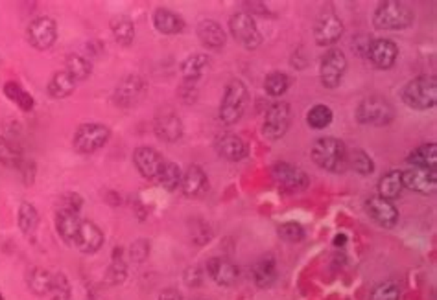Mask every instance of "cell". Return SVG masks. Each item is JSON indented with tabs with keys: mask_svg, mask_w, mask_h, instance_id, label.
I'll return each mask as SVG.
<instances>
[{
	"mask_svg": "<svg viewBox=\"0 0 437 300\" xmlns=\"http://www.w3.org/2000/svg\"><path fill=\"white\" fill-rule=\"evenodd\" d=\"M406 162L413 168H428V170H436L437 166V146L433 142H428V144H423V146L416 148L408 155Z\"/></svg>",
	"mask_w": 437,
	"mask_h": 300,
	"instance_id": "cell-27",
	"label": "cell"
},
{
	"mask_svg": "<svg viewBox=\"0 0 437 300\" xmlns=\"http://www.w3.org/2000/svg\"><path fill=\"white\" fill-rule=\"evenodd\" d=\"M76 88V81L72 80V76L66 71H59L50 78L49 81V96L54 100H63V98H69Z\"/></svg>",
	"mask_w": 437,
	"mask_h": 300,
	"instance_id": "cell-29",
	"label": "cell"
},
{
	"mask_svg": "<svg viewBox=\"0 0 437 300\" xmlns=\"http://www.w3.org/2000/svg\"><path fill=\"white\" fill-rule=\"evenodd\" d=\"M154 28L163 36H177L185 30V21L181 15H177L176 11L166 8H159L154 11Z\"/></svg>",
	"mask_w": 437,
	"mask_h": 300,
	"instance_id": "cell-25",
	"label": "cell"
},
{
	"mask_svg": "<svg viewBox=\"0 0 437 300\" xmlns=\"http://www.w3.org/2000/svg\"><path fill=\"white\" fill-rule=\"evenodd\" d=\"M211 238L212 232L209 223H205V221L201 219H196L194 225H192V239H194L196 245H205V243H209V239Z\"/></svg>",
	"mask_w": 437,
	"mask_h": 300,
	"instance_id": "cell-46",
	"label": "cell"
},
{
	"mask_svg": "<svg viewBox=\"0 0 437 300\" xmlns=\"http://www.w3.org/2000/svg\"><path fill=\"white\" fill-rule=\"evenodd\" d=\"M214 150H216L220 157L231 160V162H238V160L248 157L246 142L238 135H234V133H221V135H218L214 138Z\"/></svg>",
	"mask_w": 437,
	"mask_h": 300,
	"instance_id": "cell-20",
	"label": "cell"
},
{
	"mask_svg": "<svg viewBox=\"0 0 437 300\" xmlns=\"http://www.w3.org/2000/svg\"><path fill=\"white\" fill-rule=\"evenodd\" d=\"M111 31L113 37L122 46H129L135 41V24L129 17H116L111 21Z\"/></svg>",
	"mask_w": 437,
	"mask_h": 300,
	"instance_id": "cell-35",
	"label": "cell"
},
{
	"mask_svg": "<svg viewBox=\"0 0 437 300\" xmlns=\"http://www.w3.org/2000/svg\"><path fill=\"white\" fill-rule=\"evenodd\" d=\"M157 300H183V295L177 291V289L168 287V289H164V291L159 293V299Z\"/></svg>",
	"mask_w": 437,
	"mask_h": 300,
	"instance_id": "cell-49",
	"label": "cell"
},
{
	"mask_svg": "<svg viewBox=\"0 0 437 300\" xmlns=\"http://www.w3.org/2000/svg\"><path fill=\"white\" fill-rule=\"evenodd\" d=\"M345 239H347V238H345V236H336V238H334V245H343Z\"/></svg>",
	"mask_w": 437,
	"mask_h": 300,
	"instance_id": "cell-50",
	"label": "cell"
},
{
	"mask_svg": "<svg viewBox=\"0 0 437 300\" xmlns=\"http://www.w3.org/2000/svg\"><path fill=\"white\" fill-rule=\"evenodd\" d=\"M111 138V131L107 125L100 124V122H89V124H81L76 129L74 138H72V146L78 153L91 155L96 153L98 150H102Z\"/></svg>",
	"mask_w": 437,
	"mask_h": 300,
	"instance_id": "cell-6",
	"label": "cell"
},
{
	"mask_svg": "<svg viewBox=\"0 0 437 300\" xmlns=\"http://www.w3.org/2000/svg\"><path fill=\"white\" fill-rule=\"evenodd\" d=\"M0 300H4V296H2V295H0Z\"/></svg>",
	"mask_w": 437,
	"mask_h": 300,
	"instance_id": "cell-51",
	"label": "cell"
},
{
	"mask_svg": "<svg viewBox=\"0 0 437 300\" xmlns=\"http://www.w3.org/2000/svg\"><path fill=\"white\" fill-rule=\"evenodd\" d=\"M416 21V14L404 2L397 0H386L376 6L373 14V26L380 31H398L411 26Z\"/></svg>",
	"mask_w": 437,
	"mask_h": 300,
	"instance_id": "cell-2",
	"label": "cell"
},
{
	"mask_svg": "<svg viewBox=\"0 0 437 300\" xmlns=\"http://www.w3.org/2000/svg\"><path fill=\"white\" fill-rule=\"evenodd\" d=\"M343 22L334 11H325L321 17L316 21L313 26V39L318 46H332L343 36Z\"/></svg>",
	"mask_w": 437,
	"mask_h": 300,
	"instance_id": "cell-13",
	"label": "cell"
},
{
	"mask_svg": "<svg viewBox=\"0 0 437 300\" xmlns=\"http://www.w3.org/2000/svg\"><path fill=\"white\" fill-rule=\"evenodd\" d=\"M179 188H181L186 197H201L209 190V177L205 170L198 166V164L189 166V170L183 172L181 186Z\"/></svg>",
	"mask_w": 437,
	"mask_h": 300,
	"instance_id": "cell-24",
	"label": "cell"
},
{
	"mask_svg": "<svg viewBox=\"0 0 437 300\" xmlns=\"http://www.w3.org/2000/svg\"><path fill=\"white\" fill-rule=\"evenodd\" d=\"M154 133L159 140L168 142V144H174V142L181 140L183 137L181 118H179L174 110L159 113L154 120Z\"/></svg>",
	"mask_w": 437,
	"mask_h": 300,
	"instance_id": "cell-18",
	"label": "cell"
},
{
	"mask_svg": "<svg viewBox=\"0 0 437 300\" xmlns=\"http://www.w3.org/2000/svg\"><path fill=\"white\" fill-rule=\"evenodd\" d=\"M185 282L190 287H199L204 282V271H199L198 267H189L185 271Z\"/></svg>",
	"mask_w": 437,
	"mask_h": 300,
	"instance_id": "cell-48",
	"label": "cell"
},
{
	"mask_svg": "<svg viewBox=\"0 0 437 300\" xmlns=\"http://www.w3.org/2000/svg\"><path fill=\"white\" fill-rule=\"evenodd\" d=\"M104 242H106V236H104L102 229L89 219H81L80 229H78V234L74 238L76 249L84 254H94L102 249Z\"/></svg>",
	"mask_w": 437,
	"mask_h": 300,
	"instance_id": "cell-16",
	"label": "cell"
},
{
	"mask_svg": "<svg viewBox=\"0 0 437 300\" xmlns=\"http://www.w3.org/2000/svg\"><path fill=\"white\" fill-rule=\"evenodd\" d=\"M251 276L258 287H270L271 284L275 282V279H277V264H275V258L266 257L261 258L258 262H255V265L251 267Z\"/></svg>",
	"mask_w": 437,
	"mask_h": 300,
	"instance_id": "cell-28",
	"label": "cell"
},
{
	"mask_svg": "<svg viewBox=\"0 0 437 300\" xmlns=\"http://www.w3.org/2000/svg\"><path fill=\"white\" fill-rule=\"evenodd\" d=\"M146 94H148V83L144 78L139 74H129L122 78L115 87L113 102L122 109H131L144 100Z\"/></svg>",
	"mask_w": 437,
	"mask_h": 300,
	"instance_id": "cell-8",
	"label": "cell"
},
{
	"mask_svg": "<svg viewBox=\"0 0 437 300\" xmlns=\"http://www.w3.org/2000/svg\"><path fill=\"white\" fill-rule=\"evenodd\" d=\"M356 122L362 125L384 128L395 120V107L380 96L363 98L356 107Z\"/></svg>",
	"mask_w": 437,
	"mask_h": 300,
	"instance_id": "cell-5",
	"label": "cell"
},
{
	"mask_svg": "<svg viewBox=\"0 0 437 300\" xmlns=\"http://www.w3.org/2000/svg\"><path fill=\"white\" fill-rule=\"evenodd\" d=\"M207 274L212 279V282H216L218 286L229 287L238 280V267L227 258L214 257L205 265Z\"/></svg>",
	"mask_w": 437,
	"mask_h": 300,
	"instance_id": "cell-22",
	"label": "cell"
},
{
	"mask_svg": "<svg viewBox=\"0 0 437 300\" xmlns=\"http://www.w3.org/2000/svg\"><path fill=\"white\" fill-rule=\"evenodd\" d=\"M148 254H150V242L148 239H137L129 245L128 257L135 264H142L148 258Z\"/></svg>",
	"mask_w": 437,
	"mask_h": 300,
	"instance_id": "cell-45",
	"label": "cell"
},
{
	"mask_svg": "<svg viewBox=\"0 0 437 300\" xmlns=\"http://www.w3.org/2000/svg\"><path fill=\"white\" fill-rule=\"evenodd\" d=\"M122 249H115L113 251V260H111L109 267H107L106 273V282L109 286H119L126 280V274H128V265H126L124 257H122Z\"/></svg>",
	"mask_w": 437,
	"mask_h": 300,
	"instance_id": "cell-36",
	"label": "cell"
},
{
	"mask_svg": "<svg viewBox=\"0 0 437 300\" xmlns=\"http://www.w3.org/2000/svg\"><path fill=\"white\" fill-rule=\"evenodd\" d=\"M196 33H198L199 43L209 50H221L227 43V36L223 28H221V24H218V22L212 21V19L199 21L198 26H196Z\"/></svg>",
	"mask_w": 437,
	"mask_h": 300,
	"instance_id": "cell-23",
	"label": "cell"
},
{
	"mask_svg": "<svg viewBox=\"0 0 437 300\" xmlns=\"http://www.w3.org/2000/svg\"><path fill=\"white\" fill-rule=\"evenodd\" d=\"M80 223V210L59 205V208L56 210V230H58V234L61 236L63 242L74 245V238L78 234Z\"/></svg>",
	"mask_w": 437,
	"mask_h": 300,
	"instance_id": "cell-21",
	"label": "cell"
},
{
	"mask_svg": "<svg viewBox=\"0 0 437 300\" xmlns=\"http://www.w3.org/2000/svg\"><path fill=\"white\" fill-rule=\"evenodd\" d=\"M209 63H211V59L207 58V53H192V56H189V58L181 63L183 81L198 83V81L201 80V76H204L205 71L209 68Z\"/></svg>",
	"mask_w": 437,
	"mask_h": 300,
	"instance_id": "cell-26",
	"label": "cell"
},
{
	"mask_svg": "<svg viewBox=\"0 0 437 300\" xmlns=\"http://www.w3.org/2000/svg\"><path fill=\"white\" fill-rule=\"evenodd\" d=\"M4 93L6 96H8L19 109L24 110V113H30V110H34V107H36V100L31 98V94H28L26 90L19 83H15V81H8V83L4 85Z\"/></svg>",
	"mask_w": 437,
	"mask_h": 300,
	"instance_id": "cell-37",
	"label": "cell"
},
{
	"mask_svg": "<svg viewBox=\"0 0 437 300\" xmlns=\"http://www.w3.org/2000/svg\"><path fill=\"white\" fill-rule=\"evenodd\" d=\"M313 164L328 173H343L347 170V148L336 137H323L310 150Z\"/></svg>",
	"mask_w": 437,
	"mask_h": 300,
	"instance_id": "cell-1",
	"label": "cell"
},
{
	"mask_svg": "<svg viewBox=\"0 0 437 300\" xmlns=\"http://www.w3.org/2000/svg\"><path fill=\"white\" fill-rule=\"evenodd\" d=\"M404 105L413 110L433 109L437 103V81L433 76H417L401 90Z\"/></svg>",
	"mask_w": 437,
	"mask_h": 300,
	"instance_id": "cell-4",
	"label": "cell"
},
{
	"mask_svg": "<svg viewBox=\"0 0 437 300\" xmlns=\"http://www.w3.org/2000/svg\"><path fill=\"white\" fill-rule=\"evenodd\" d=\"M21 159V153L6 138L0 137V162L8 164V166H17Z\"/></svg>",
	"mask_w": 437,
	"mask_h": 300,
	"instance_id": "cell-44",
	"label": "cell"
},
{
	"mask_svg": "<svg viewBox=\"0 0 437 300\" xmlns=\"http://www.w3.org/2000/svg\"><path fill=\"white\" fill-rule=\"evenodd\" d=\"M366 212L369 214L375 223H378L384 229H393L398 223V210L393 205V201L380 197V195H373L366 201Z\"/></svg>",
	"mask_w": 437,
	"mask_h": 300,
	"instance_id": "cell-15",
	"label": "cell"
},
{
	"mask_svg": "<svg viewBox=\"0 0 437 300\" xmlns=\"http://www.w3.org/2000/svg\"><path fill=\"white\" fill-rule=\"evenodd\" d=\"M345 71H347V56L341 50L331 48L323 53L321 63H319V80L323 87H340Z\"/></svg>",
	"mask_w": 437,
	"mask_h": 300,
	"instance_id": "cell-10",
	"label": "cell"
},
{
	"mask_svg": "<svg viewBox=\"0 0 437 300\" xmlns=\"http://www.w3.org/2000/svg\"><path fill=\"white\" fill-rule=\"evenodd\" d=\"M249 103V90L242 80L233 78L229 83L226 85L223 96L220 102V120L221 124L233 125L238 124L242 120L243 113L248 109Z\"/></svg>",
	"mask_w": 437,
	"mask_h": 300,
	"instance_id": "cell-3",
	"label": "cell"
},
{
	"mask_svg": "<svg viewBox=\"0 0 437 300\" xmlns=\"http://www.w3.org/2000/svg\"><path fill=\"white\" fill-rule=\"evenodd\" d=\"M179 98H181L185 103L196 102V98H198V83L183 81V85L179 87Z\"/></svg>",
	"mask_w": 437,
	"mask_h": 300,
	"instance_id": "cell-47",
	"label": "cell"
},
{
	"mask_svg": "<svg viewBox=\"0 0 437 300\" xmlns=\"http://www.w3.org/2000/svg\"><path fill=\"white\" fill-rule=\"evenodd\" d=\"M66 68L65 71L72 76V80L78 83V81H85L89 76L93 74V65L89 59H85L80 53H71L65 61Z\"/></svg>",
	"mask_w": 437,
	"mask_h": 300,
	"instance_id": "cell-34",
	"label": "cell"
},
{
	"mask_svg": "<svg viewBox=\"0 0 437 300\" xmlns=\"http://www.w3.org/2000/svg\"><path fill=\"white\" fill-rule=\"evenodd\" d=\"M133 164L137 172L146 179H155L163 168L164 159L161 153L151 146H139L133 151Z\"/></svg>",
	"mask_w": 437,
	"mask_h": 300,
	"instance_id": "cell-19",
	"label": "cell"
},
{
	"mask_svg": "<svg viewBox=\"0 0 437 300\" xmlns=\"http://www.w3.org/2000/svg\"><path fill=\"white\" fill-rule=\"evenodd\" d=\"M332 120H334V113H332L331 107L325 105V103H316V105L306 113V124L312 129H318V131L328 128V125L332 124Z\"/></svg>",
	"mask_w": 437,
	"mask_h": 300,
	"instance_id": "cell-39",
	"label": "cell"
},
{
	"mask_svg": "<svg viewBox=\"0 0 437 300\" xmlns=\"http://www.w3.org/2000/svg\"><path fill=\"white\" fill-rule=\"evenodd\" d=\"M367 58H369V61H371L376 68L388 71V68H391V66L395 65V61H397L398 46L391 39L380 37V39L371 41L369 48H367Z\"/></svg>",
	"mask_w": 437,
	"mask_h": 300,
	"instance_id": "cell-17",
	"label": "cell"
},
{
	"mask_svg": "<svg viewBox=\"0 0 437 300\" xmlns=\"http://www.w3.org/2000/svg\"><path fill=\"white\" fill-rule=\"evenodd\" d=\"M402 190H404V182H402V172L398 170H391L378 181V195L388 201L401 197Z\"/></svg>",
	"mask_w": 437,
	"mask_h": 300,
	"instance_id": "cell-31",
	"label": "cell"
},
{
	"mask_svg": "<svg viewBox=\"0 0 437 300\" xmlns=\"http://www.w3.org/2000/svg\"><path fill=\"white\" fill-rule=\"evenodd\" d=\"M50 300H71L72 291L71 284L63 273H56L52 279V289H50Z\"/></svg>",
	"mask_w": 437,
	"mask_h": 300,
	"instance_id": "cell-42",
	"label": "cell"
},
{
	"mask_svg": "<svg viewBox=\"0 0 437 300\" xmlns=\"http://www.w3.org/2000/svg\"><path fill=\"white\" fill-rule=\"evenodd\" d=\"M229 31L234 41L246 50H256L262 44V33L255 19L246 11H238L229 19Z\"/></svg>",
	"mask_w": 437,
	"mask_h": 300,
	"instance_id": "cell-7",
	"label": "cell"
},
{
	"mask_svg": "<svg viewBox=\"0 0 437 300\" xmlns=\"http://www.w3.org/2000/svg\"><path fill=\"white\" fill-rule=\"evenodd\" d=\"M264 88L270 96L281 98L283 94H286V90L290 88V76L281 71L270 72V74L266 76Z\"/></svg>",
	"mask_w": 437,
	"mask_h": 300,
	"instance_id": "cell-40",
	"label": "cell"
},
{
	"mask_svg": "<svg viewBox=\"0 0 437 300\" xmlns=\"http://www.w3.org/2000/svg\"><path fill=\"white\" fill-rule=\"evenodd\" d=\"M277 234L286 243H299L305 239V229L296 221H286L277 227Z\"/></svg>",
	"mask_w": 437,
	"mask_h": 300,
	"instance_id": "cell-41",
	"label": "cell"
},
{
	"mask_svg": "<svg viewBox=\"0 0 437 300\" xmlns=\"http://www.w3.org/2000/svg\"><path fill=\"white\" fill-rule=\"evenodd\" d=\"M291 122V109L290 103L277 102L270 105V109L266 110L264 122H262V135L268 140L275 142L281 140L290 129Z\"/></svg>",
	"mask_w": 437,
	"mask_h": 300,
	"instance_id": "cell-9",
	"label": "cell"
},
{
	"mask_svg": "<svg viewBox=\"0 0 437 300\" xmlns=\"http://www.w3.org/2000/svg\"><path fill=\"white\" fill-rule=\"evenodd\" d=\"M155 179H157L161 188H164V190L168 192H174L181 186L183 172L176 162H166V160H164L163 168H161L159 175L155 177Z\"/></svg>",
	"mask_w": 437,
	"mask_h": 300,
	"instance_id": "cell-33",
	"label": "cell"
},
{
	"mask_svg": "<svg viewBox=\"0 0 437 300\" xmlns=\"http://www.w3.org/2000/svg\"><path fill=\"white\" fill-rule=\"evenodd\" d=\"M37 227H39V214L31 203L24 201L19 207V229L26 238H34Z\"/></svg>",
	"mask_w": 437,
	"mask_h": 300,
	"instance_id": "cell-32",
	"label": "cell"
},
{
	"mask_svg": "<svg viewBox=\"0 0 437 300\" xmlns=\"http://www.w3.org/2000/svg\"><path fill=\"white\" fill-rule=\"evenodd\" d=\"M402 182L404 188L417 194L430 195L437 190V170L428 168H413L402 172Z\"/></svg>",
	"mask_w": 437,
	"mask_h": 300,
	"instance_id": "cell-14",
	"label": "cell"
},
{
	"mask_svg": "<svg viewBox=\"0 0 437 300\" xmlns=\"http://www.w3.org/2000/svg\"><path fill=\"white\" fill-rule=\"evenodd\" d=\"M401 299V287L395 282H382L373 289L371 300H398Z\"/></svg>",
	"mask_w": 437,
	"mask_h": 300,
	"instance_id": "cell-43",
	"label": "cell"
},
{
	"mask_svg": "<svg viewBox=\"0 0 437 300\" xmlns=\"http://www.w3.org/2000/svg\"><path fill=\"white\" fill-rule=\"evenodd\" d=\"M347 168L356 172L358 175H371L375 172V160L363 150L347 151Z\"/></svg>",
	"mask_w": 437,
	"mask_h": 300,
	"instance_id": "cell-38",
	"label": "cell"
},
{
	"mask_svg": "<svg viewBox=\"0 0 437 300\" xmlns=\"http://www.w3.org/2000/svg\"><path fill=\"white\" fill-rule=\"evenodd\" d=\"M28 43L36 50L52 48L56 39H58V24L52 17H37L30 22L26 30Z\"/></svg>",
	"mask_w": 437,
	"mask_h": 300,
	"instance_id": "cell-12",
	"label": "cell"
},
{
	"mask_svg": "<svg viewBox=\"0 0 437 300\" xmlns=\"http://www.w3.org/2000/svg\"><path fill=\"white\" fill-rule=\"evenodd\" d=\"M52 279L54 274H50L49 271L43 269V267H31L26 271V284L28 289L31 293H36L37 296L49 295L50 289H52Z\"/></svg>",
	"mask_w": 437,
	"mask_h": 300,
	"instance_id": "cell-30",
	"label": "cell"
},
{
	"mask_svg": "<svg viewBox=\"0 0 437 300\" xmlns=\"http://www.w3.org/2000/svg\"><path fill=\"white\" fill-rule=\"evenodd\" d=\"M271 175H273V181L277 182L284 192H290V194H297V192L306 190L310 185V177L306 175V172H303L299 166H293V164L290 162L273 164Z\"/></svg>",
	"mask_w": 437,
	"mask_h": 300,
	"instance_id": "cell-11",
	"label": "cell"
}]
</instances>
